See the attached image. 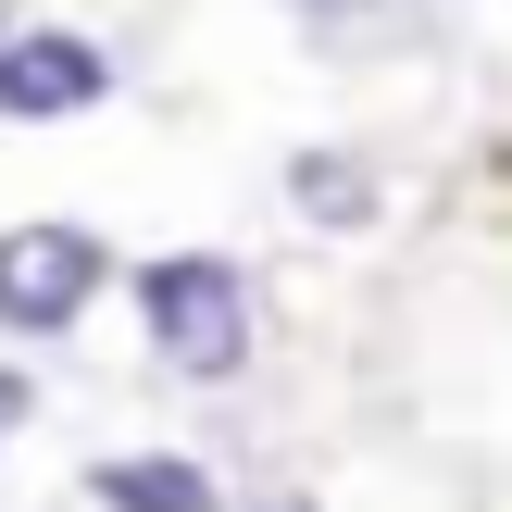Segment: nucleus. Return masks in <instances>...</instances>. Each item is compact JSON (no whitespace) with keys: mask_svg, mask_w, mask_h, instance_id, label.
Segmentation results:
<instances>
[{"mask_svg":"<svg viewBox=\"0 0 512 512\" xmlns=\"http://www.w3.org/2000/svg\"><path fill=\"white\" fill-rule=\"evenodd\" d=\"M288 188H300V213H325V225H363V213H375V175H363V163H338V150H300Z\"/></svg>","mask_w":512,"mask_h":512,"instance_id":"obj_5","label":"nucleus"},{"mask_svg":"<svg viewBox=\"0 0 512 512\" xmlns=\"http://www.w3.org/2000/svg\"><path fill=\"white\" fill-rule=\"evenodd\" d=\"M88 488H100V512H213V475H200V463H175V450H138V463H100Z\"/></svg>","mask_w":512,"mask_h":512,"instance_id":"obj_4","label":"nucleus"},{"mask_svg":"<svg viewBox=\"0 0 512 512\" xmlns=\"http://www.w3.org/2000/svg\"><path fill=\"white\" fill-rule=\"evenodd\" d=\"M250 512H313V500H300V488H275V500H250Z\"/></svg>","mask_w":512,"mask_h":512,"instance_id":"obj_6","label":"nucleus"},{"mask_svg":"<svg viewBox=\"0 0 512 512\" xmlns=\"http://www.w3.org/2000/svg\"><path fill=\"white\" fill-rule=\"evenodd\" d=\"M313 13H363V0H313Z\"/></svg>","mask_w":512,"mask_h":512,"instance_id":"obj_7","label":"nucleus"},{"mask_svg":"<svg viewBox=\"0 0 512 512\" xmlns=\"http://www.w3.org/2000/svg\"><path fill=\"white\" fill-rule=\"evenodd\" d=\"M138 313H150V338H163V363H188V375H238L250 363V288L213 263V250L150 263L138 275Z\"/></svg>","mask_w":512,"mask_h":512,"instance_id":"obj_1","label":"nucleus"},{"mask_svg":"<svg viewBox=\"0 0 512 512\" xmlns=\"http://www.w3.org/2000/svg\"><path fill=\"white\" fill-rule=\"evenodd\" d=\"M88 288H100V238H75V225H13V238H0V325H13V338L75 325Z\"/></svg>","mask_w":512,"mask_h":512,"instance_id":"obj_2","label":"nucleus"},{"mask_svg":"<svg viewBox=\"0 0 512 512\" xmlns=\"http://www.w3.org/2000/svg\"><path fill=\"white\" fill-rule=\"evenodd\" d=\"M113 88V63H100L75 25H25V38H0V113L38 125V113H88V100Z\"/></svg>","mask_w":512,"mask_h":512,"instance_id":"obj_3","label":"nucleus"}]
</instances>
